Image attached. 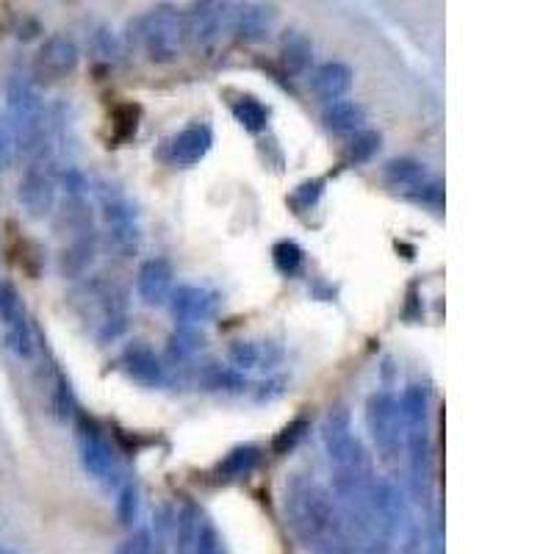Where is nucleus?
<instances>
[{"instance_id":"1","label":"nucleus","mask_w":554,"mask_h":554,"mask_svg":"<svg viewBox=\"0 0 554 554\" xmlns=\"http://www.w3.org/2000/svg\"><path fill=\"white\" fill-rule=\"evenodd\" d=\"M399 413H402V430H405V444H408L410 477L419 494H430L433 488V433H430V391L427 386L413 383L402 391L399 399Z\"/></svg>"},{"instance_id":"2","label":"nucleus","mask_w":554,"mask_h":554,"mask_svg":"<svg viewBox=\"0 0 554 554\" xmlns=\"http://www.w3.org/2000/svg\"><path fill=\"white\" fill-rule=\"evenodd\" d=\"M6 109H9V133L20 153L31 158L45 156V139H48V111L39 89L28 78L14 75L6 86Z\"/></svg>"},{"instance_id":"3","label":"nucleus","mask_w":554,"mask_h":554,"mask_svg":"<svg viewBox=\"0 0 554 554\" xmlns=\"http://www.w3.org/2000/svg\"><path fill=\"white\" fill-rule=\"evenodd\" d=\"M322 441H325L330 466L338 471L341 485H355L361 477H366L369 458L363 452L361 438L352 430V413L347 405L327 410L325 422H322Z\"/></svg>"},{"instance_id":"4","label":"nucleus","mask_w":554,"mask_h":554,"mask_svg":"<svg viewBox=\"0 0 554 554\" xmlns=\"http://www.w3.org/2000/svg\"><path fill=\"white\" fill-rule=\"evenodd\" d=\"M286 516L302 541H325L336 530V510L327 494L308 480H294L286 488Z\"/></svg>"},{"instance_id":"5","label":"nucleus","mask_w":554,"mask_h":554,"mask_svg":"<svg viewBox=\"0 0 554 554\" xmlns=\"http://www.w3.org/2000/svg\"><path fill=\"white\" fill-rule=\"evenodd\" d=\"M75 311L81 314L84 322L92 325L97 341L109 344L114 338H120L128 327V314H125V297L117 286H109L103 280L84 283L73 294Z\"/></svg>"},{"instance_id":"6","label":"nucleus","mask_w":554,"mask_h":554,"mask_svg":"<svg viewBox=\"0 0 554 554\" xmlns=\"http://www.w3.org/2000/svg\"><path fill=\"white\" fill-rule=\"evenodd\" d=\"M133 31H136L139 48L145 50L147 59L156 61V64H169V61L178 59L186 39H189L183 17L169 6H158V9L142 14L133 25Z\"/></svg>"},{"instance_id":"7","label":"nucleus","mask_w":554,"mask_h":554,"mask_svg":"<svg viewBox=\"0 0 554 554\" xmlns=\"http://www.w3.org/2000/svg\"><path fill=\"white\" fill-rule=\"evenodd\" d=\"M75 446H78V458L81 466L92 480H111V474L117 471V458H114V446L109 435L100 430L95 419H89L86 413L73 416Z\"/></svg>"},{"instance_id":"8","label":"nucleus","mask_w":554,"mask_h":554,"mask_svg":"<svg viewBox=\"0 0 554 554\" xmlns=\"http://www.w3.org/2000/svg\"><path fill=\"white\" fill-rule=\"evenodd\" d=\"M366 427L372 433L374 446L383 458H394L399 444L405 438L402 430V413H399V397L394 391H374L366 399Z\"/></svg>"},{"instance_id":"9","label":"nucleus","mask_w":554,"mask_h":554,"mask_svg":"<svg viewBox=\"0 0 554 554\" xmlns=\"http://www.w3.org/2000/svg\"><path fill=\"white\" fill-rule=\"evenodd\" d=\"M0 325L6 330V347L17 358H34V330L25 314V302L12 280H0Z\"/></svg>"},{"instance_id":"10","label":"nucleus","mask_w":554,"mask_h":554,"mask_svg":"<svg viewBox=\"0 0 554 554\" xmlns=\"http://www.w3.org/2000/svg\"><path fill=\"white\" fill-rule=\"evenodd\" d=\"M100 208H103V219L109 225V236L114 247L122 253H136L142 244V230H139V214L136 205L131 203L128 194L120 189H103L100 192Z\"/></svg>"},{"instance_id":"11","label":"nucleus","mask_w":554,"mask_h":554,"mask_svg":"<svg viewBox=\"0 0 554 554\" xmlns=\"http://www.w3.org/2000/svg\"><path fill=\"white\" fill-rule=\"evenodd\" d=\"M56 169L50 164L48 158L39 156L31 161V167L25 169V175L20 178V186H17V200L23 205V211L31 219L48 217L56 205Z\"/></svg>"},{"instance_id":"12","label":"nucleus","mask_w":554,"mask_h":554,"mask_svg":"<svg viewBox=\"0 0 554 554\" xmlns=\"http://www.w3.org/2000/svg\"><path fill=\"white\" fill-rule=\"evenodd\" d=\"M222 308V294L208 286H178L169 294V311L181 325L211 322Z\"/></svg>"},{"instance_id":"13","label":"nucleus","mask_w":554,"mask_h":554,"mask_svg":"<svg viewBox=\"0 0 554 554\" xmlns=\"http://www.w3.org/2000/svg\"><path fill=\"white\" fill-rule=\"evenodd\" d=\"M81 61V50L73 37L67 34H53L42 42V48L34 56V75L39 81H61L73 73Z\"/></svg>"},{"instance_id":"14","label":"nucleus","mask_w":554,"mask_h":554,"mask_svg":"<svg viewBox=\"0 0 554 554\" xmlns=\"http://www.w3.org/2000/svg\"><path fill=\"white\" fill-rule=\"evenodd\" d=\"M122 372L131 377L133 383L147 388H158L167 383V366L161 363L156 350L147 341H131L120 355Z\"/></svg>"},{"instance_id":"15","label":"nucleus","mask_w":554,"mask_h":554,"mask_svg":"<svg viewBox=\"0 0 554 554\" xmlns=\"http://www.w3.org/2000/svg\"><path fill=\"white\" fill-rule=\"evenodd\" d=\"M228 361L241 374L247 369H275L283 361V347L272 338H236L230 341Z\"/></svg>"},{"instance_id":"16","label":"nucleus","mask_w":554,"mask_h":554,"mask_svg":"<svg viewBox=\"0 0 554 554\" xmlns=\"http://www.w3.org/2000/svg\"><path fill=\"white\" fill-rule=\"evenodd\" d=\"M172 289H175V272H172V264L167 258H147L145 264L139 266L136 291L145 305H150V308L167 305Z\"/></svg>"},{"instance_id":"17","label":"nucleus","mask_w":554,"mask_h":554,"mask_svg":"<svg viewBox=\"0 0 554 554\" xmlns=\"http://www.w3.org/2000/svg\"><path fill=\"white\" fill-rule=\"evenodd\" d=\"M214 145V131L211 125L205 122H194L189 128H183L181 133H175L167 142V156L172 164H181V167H194L200 164L208 150Z\"/></svg>"},{"instance_id":"18","label":"nucleus","mask_w":554,"mask_h":554,"mask_svg":"<svg viewBox=\"0 0 554 554\" xmlns=\"http://www.w3.org/2000/svg\"><path fill=\"white\" fill-rule=\"evenodd\" d=\"M275 6L264 3H244L230 12V31L241 42H264L275 28Z\"/></svg>"},{"instance_id":"19","label":"nucleus","mask_w":554,"mask_h":554,"mask_svg":"<svg viewBox=\"0 0 554 554\" xmlns=\"http://www.w3.org/2000/svg\"><path fill=\"white\" fill-rule=\"evenodd\" d=\"M225 17H228V12L222 3H192L183 17L186 37H192L197 45H211L222 34Z\"/></svg>"},{"instance_id":"20","label":"nucleus","mask_w":554,"mask_h":554,"mask_svg":"<svg viewBox=\"0 0 554 554\" xmlns=\"http://www.w3.org/2000/svg\"><path fill=\"white\" fill-rule=\"evenodd\" d=\"M352 89V70L344 61H325L319 64L311 75V92L325 103L344 100V95Z\"/></svg>"},{"instance_id":"21","label":"nucleus","mask_w":554,"mask_h":554,"mask_svg":"<svg viewBox=\"0 0 554 554\" xmlns=\"http://www.w3.org/2000/svg\"><path fill=\"white\" fill-rule=\"evenodd\" d=\"M383 181L394 189L410 192V189L430 181V169L424 161H416V158H391L383 164Z\"/></svg>"},{"instance_id":"22","label":"nucleus","mask_w":554,"mask_h":554,"mask_svg":"<svg viewBox=\"0 0 554 554\" xmlns=\"http://www.w3.org/2000/svg\"><path fill=\"white\" fill-rule=\"evenodd\" d=\"M366 109L355 100H336L322 109V125L333 133H358L363 131Z\"/></svg>"},{"instance_id":"23","label":"nucleus","mask_w":554,"mask_h":554,"mask_svg":"<svg viewBox=\"0 0 554 554\" xmlns=\"http://www.w3.org/2000/svg\"><path fill=\"white\" fill-rule=\"evenodd\" d=\"M197 383L205 391H222V394H244L247 391V377L236 372L233 366H222V363H205L197 372Z\"/></svg>"},{"instance_id":"24","label":"nucleus","mask_w":554,"mask_h":554,"mask_svg":"<svg viewBox=\"0 0 554 554\" xmlns=\"http://www.w3.org/2000/svg\"><path fill=\"white\" fill-rule=\"evenodd\" d=\"M280 59L283 67L294 75H302L311 70V61H314V45L311 39L305 37L302 31H286L280 39Z\"/></svg>"},{"instance_id":"25","label":"nucleus","mask_w":554,"mask_h":554,"mask_svg":"<svg viewBox=\"0 0 554 554\" xmlns=\"http://www.w3.org/2000/svg\"><path fill=\"white\" fill-rule=\"evenodd\" d=\"M258 463H261V446L239 444L219 460L217 474L222 480H241V477L253 474L258 469Z\"/></svg>"},{"instance_id":"26","label":"nucleus","mask_w":554,"mask_h":554,"mask_svg":"<svg viewBox=\"0 0 554 554\" xmlns=\"http://www.w3.org/2000/svg\"><path fill=\"white\" fill-rule=\"evenodd\" d=\"M200 510L186 502L181 507V513L175 516V546H172V554H194V546H197V530H200Z\"/></svg>"},{"instance_id":"27","label":"nucleus","mask_w":554,"mask_h":554,"mask_svg":"<svg viewBox=\"0 0 554 554\" xmlns=\"http://www.w3.org/2000/svg\"><path fill=\"white\" fill-rule=\"evenodd\" d=\"M233 117L247 133H261L269 125V109L258 97H241L233 103Z\"/></svg>"},{"instance_id":"28","label":"nucleus","mask_w":554,"mask_h":554,"mask_svg":"<svg viewBox=\"0 0 554 554\" xmlns=\"http://www.w3.org/2000/svg\"><path fill=\"white\" fill-rule=\"evenodd\" d=\"M272 261H275V269L280 275H297L302 269V261H305V253H302V247L297 241L283 239L277 241L275 247H272Z\"/></svg>"},{"instance_id":"29","label":"nucleus","mask_w":554,"mask_h":554,"mask_svg":"<svg viewBox=\"0 0 554 554\" xmlns=\"http://www.w3.org/2000/svg\"><path fill=\"white\" fill-rule=\"evenodd\" d=\"M383 145V136L377 131H358L352 133L350 145H347V161L352 164H366V161H372L377 156V150Z\"/></svg>"},{"instance_id":"30","label":"nucleus","mask_w":554,"mask_h":554,"mask_svg":"<svg viewBox=\"0 0 554 554\" xmlns=\"http://www.w3.org/2000/svg\"><path fill=\"white\" fill-rule=\"evenodd\" d=\"M308 430H311V422H308V419H294V422H289L283 430H280V433L275 435V441H272V452H275L277 458L291 455V452L305 441Z\"/></svg>"},{"instance_id":"31","label":"nucleus","mask_w":554,"mask_h":554,"mask_svg":"<svg viewBox=\"0 0 554 554\" xmlns=\"http://www.w3.org/2000/svg\"><path fill=\"white\" fill-rule=\"evenodd\" d=\"M205 336L192 325H183L181 330H175L172 338H169V355L172 358H189L194 352L203 350Z\"/></svg>"},{"instance_id":"32","label":"nucleus","mask_w":554,"mask_h":554,"mask_svg":"<svg viewBox=\"0 0 554 554\" xmlns=\"http://www.w3.org/2000/svg\"><path fill=\"white\" fill-rule=\"evenodd\" d=\"M139 516V488H136V482H125L120 488V496H117V518H120V524H133Z\"/></svg>"},{"instance_id":"33","label":"nucleus","mask_w":554,"mask_h":554,"mask_svg":"<svg viewBox=\"0 0 554 554\" xmlns=\"http://www.w3.org/2000/svg\"><path fill=\"white\" fill-rule=\"evenodd\" d=\"M322 194H325V181H322V178L305 181L294 189V194H291V205H294L297 211H308V208H314V205L319 203Z\"/></svg>"},{"instance_id":"34","label":"nucleus","mask_w":554,"mask_h":554,"mask_svg":"<svg viewBox=\"0 0 554 554\" xmlns=\"http://www.w3.org/2000/svg\"><path fill=\"white\" fill-rule=\"evenodd\" d=\"M53 410H56V416H59L61 422H67L70 416H75L78 410H75V397H73V388L67 383V377L59 374V380H56V391H53Z\"/></svg>"},{"instance_id":"35","label":"nucleus","mask_w":554,"mask_h":554,"mask_svg":"<svg viewBox=\"0 0 554 554\" xmlns=\"http://www.w3.org/2000/svg\"><path fill=\"white\" fill-rule=\"evenodd\" d=\"M405 197L413 200V203L430 205V208H441V205H444V186L430 178V181L422 183V186H416V189L405 192Z\"/></svg>"},{"instance_id":"36","label":"nucleus","mask_w":554,"mask_h":554,"mask_svg":"<svg viewBox=\"0 0 554 554\" xmlns=\"http://www.w3.org/2000/svg\"><path fill=\"white\" fill-rule=\"evenodd\" d=\"M194 554H222L219 532L208 518H200V530H197V546H194Z\"/></svg>"},{"instance_id":"37","label":"nucleus","mask_w":554,"mask_h":554,"mask_svg":"<svg viewBox=\"0 0 554 554\" xmlns=\"http://www.w3.org/2000/svg\"><path fill=\"white\" fill-rule=\"evenodd\" d=\"M114 554H153V532L150 530H136L131 538L117 546Z\"/></svg>"},{"instance_id":"38","label":"nucleus","mask_w":554,"mask_h":554,"mask_svg":"<svg viewBox=\"0 0 554 554\" xmlns=\"http://www.w3.org/2000/svg\"><path fill=\"white\" fill-rule=\"evenodd\" d=\"M136 125H139V109L136 106H120L114 111V131L120 139H128L136 133Z\"/></svg>"},{"instance_id":"39","label":"nucleus","mask_w":554,"mask_h":554,"mask_svg":"<svg viewBox=\"0 0 554 554\" xmlns=\"http://www.w3.org/2000/svg\"><path fill=\"white\" fill-rule=\"evenodd\" d=\"M12 133H9V125L6 122H0V169L6 167L9 161H12Z\"/></svg>"},{"instance_id":"40","label":"nucleus","mask_w":554,"mask_h":554,"mask_svg":"<svg viewBox=\"0 0 554 554\" xmlns=\"http://www.w3.org/2000/svg\"><path fill=\"white\" fill-rule=\"evenodd\" d=\"M280 386H286V380H269V383H261L258 391H255V399H258V402H266V399L280 397V394H283V388Z\"/></svg>"},{"instance_id":"41","label":"nucleus","mask_w":554,"mask_h":554,"mask_svg":"<svg viewBox=\"0 0 554 554\" xmlns=\"http://www.w3.org/2000/svg\"><path fill=\"white\" fill-rule=\"evenodd\" d=\"M0 554H6V552H0Z\"/></svg>"}]
</instances>
